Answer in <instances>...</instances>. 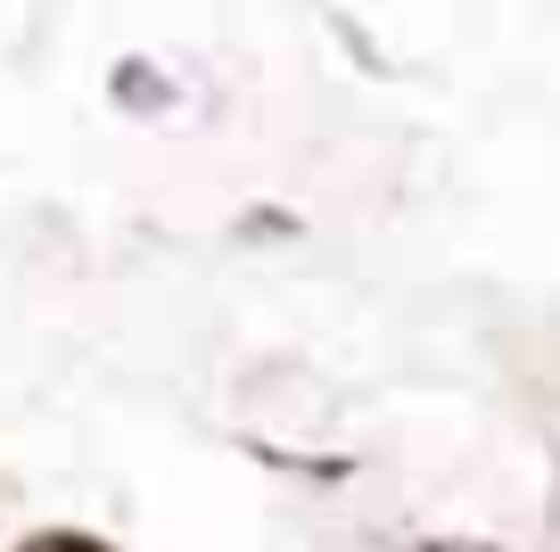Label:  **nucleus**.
I'll use <instances>...</instances> for the list:
<instances>
[{
    "instance_id": "1",
    "label": "nucleus",
    "mask_w": 560,
    "mask_h": 552,
    "mask_svg": "<svg viewBox=\"0 0 560 552\" xmlns=\"http://www.w3.org/2000/svg\"><path fill=\"white\" fill-rule=\"evenodd\" d=\"M116 107L124 116H165V107H174V83L149 74V58H124L116 67Z\"/></svg>"
},
{
    "instance_id": "2",
    "label": "nucleus",
    "mask_w": 560,
    "mask_h": 552,
    "mask_svg": "<svg viewBox=\"0 0 560 552\" xmlns=\"http://www.w3.org/2000/svg\"><path fill=\"white\" fill-rule=\"evenodd\" d=\"M25 552H107V544H91V536H74V528H50V536H34Z\"/></svg>"
},
{
    "instance_id": "3",
    "label": "nucleus",
    "mask_w": 560,
    "mask_h": 552,
    "mask_svg": "<svg viewBox=\"0 0 560 552\" xmlns=\"http://www.w3.org/2000/svg\"><path fill=\"white\" fill-rule=\"evenodd\" d=\"M438 552H462V544H438Z\"/></svg>"
}]
</instances>
